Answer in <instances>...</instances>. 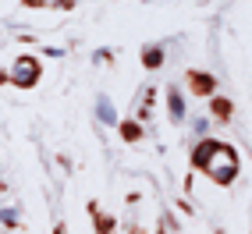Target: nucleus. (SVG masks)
<instances>
[{"instance_id":"f257e3e1","label":"nucleus","mask_w":252,"mask_h":234,"mask_svg":"<svg viewBox=\"0 0 252 234\" xmlns=\"http://www.w3.org/2000/svg\"><path fill=\"white\" fill-rule=\"evenodd\" d=\"M203 171L217 181V185H231L234 174H238V156H234V149L217 142V149L210 153V160L203 163Z\"/></svg>"},{"instance_id":"f03ea898","label":"nucleus","mask_w":252,"mask_h":234,"mask_svg":"<svg viewBox=\"0 0 252 234\" xmlns=\"http://www.w3.org/2000/svg\"><path fill=\"white\" fill-rule=\"evenodd\" d=\"M11 78L18 82V86H36V82H39V60L36 57H18Z\"/></svg>"},{"instance_id":"7ed1b4c3","label":"nucleus","mask_w":252,"mask_h":234,"mask_svg":"<svg viewBox=\"0 0 252 234\" xmlns=\"http://www.w3.org/2000/svg\"><path fill=\"white\" fill-rule=\"evenodd\" d=\"M167 114H171V121H185V96L178 89H171V96H167Z\"/></svg>"},{"instance_id":"20e7f679","label":"nucleus","mask_w":252,"mask_h":234,"mask_svg":"<svg viewBox=\"0 0 252 234\" xmlns=\"http://www.w3.org/2000/svg\"><path fill=\"white\" fill-rule=\"evenodd\" d=\"M96 117H99V121H103V124H117V110H114V103H110V99L107 96H99L96 99Z\"/></svg>"},{"instance_id":"39448f33","label":"nucleus","mask_w":252,"mask_h":234,"mask_svg":"<svg viewBox=\"0 0 252 234\" xmlns=\"http://www.w3.org/2000/svg\"><path fill=\"white\" fill-rule=\"evenodd\" d=\"M213 149H217V142H213V139H210V142H199V146H195V153H192V163H195V167H203V163L210 160Z\"/></svg>"},{"instance_id":"423d86ee","label":"nucleus","mask_w":252,"mask_h":234,"mask_svg":"<svg viewBox=\"0 0 252 234\" xmlns=\"http://www.w3.org/2000/svg\"><path fill=\"white\" fill-rule=\"evenodd\" d=\"M142 60H146V68H160V64H163V50L160 46H146Z\"/></svg>"},{"instance_id":"0eeeda50","label":"nucleus","mask_w":252,"mask_h":234,"mask_svg":"<svg viewBox=\"0 0 252 234\" xmlns=\"http://www.w3.org/2000/svg\"><path fill=\"white\" fill-rule=\"evenodd\" d=\"M0 220H4L7 227H14V224H18V213H14V209H0Z\"/></svg>"},{"instance_id":"6e6552de","label":"nucleus","mask_w":252,"mask_h":234,"mask_svg":"<svg viewBox=\"0 0 252 234\" xmlns=\"http://www.w3.org/2000/svg\"><path fill=\"white\" fill-rule=\"evenodd\" d=\"M121 131H125V139H139V124H125Z\"/></svg>"}]
</instances>
